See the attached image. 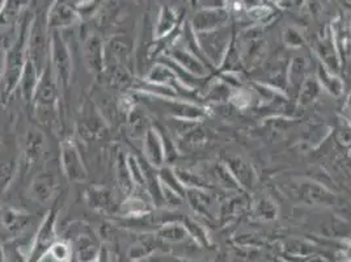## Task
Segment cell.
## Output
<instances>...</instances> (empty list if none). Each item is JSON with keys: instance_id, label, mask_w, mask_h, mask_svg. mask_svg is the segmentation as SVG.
I'll return each mask as SVG.
<instances>
[{"instance_id": "obj_7", "label": "cell", "mask_w": 351, "mask_h": 262, "mask_svg": "<svg viewBox=\"0 0 351 262\" xmlns=\"http://www.w3.org/2000/svg\"><path fill=\"white\" fill-rule=\"evenodd\" d=\"M59 165L70 182H83L88 178L87 167L79 147L71 138H67L60 143Z\"/></svg>"}, {"instance_id": "obj_8", "label": "cell", "mask_w": 351, "mask_h": 262, "mask_svg": "<svg viewBox=\"0 0 351 262\" xmlns=\"http://www.w3.org/2000/svg\"><path fill=\"white\" fill-rule=\"evenodd\" d=\"M20 147L14 135H5L0 142V190H5L20 171Z\"/></svg>"}, {"instance_id": "obj_24", "label": "cell", "mask_w": 351, "mask_h": 262, "mask_svg": "<svg viewBox=\"0 0 351 262\" xmlns=\"http://www.w3.org/2000/svg\"><path fill=\"white\" fill-rule=\"evenodd\" d=\"M151 253H152V241L151 239L143 236L129 249V259L132 262H141Z\"/></svg>"}, {"instance_id": "obj_18", "label": "cell", "mask_w": 351, "mask_h": 262, "mask_svg": "<svg viewBox=\"0 0 351 262\" xmlns=\"http://www.w3.org/2000/svg\"><path fill=\"white\" fill-rule=\"evenodd\" d=\"M149 213V206L145 201V198L139 197L136 191H134L132 195L125 197L123 202L119 204L118 209V215L122 218H129V217H141L146 215Z\"/></svg>"}, {"instance_id": "obj_21", "label": "cell", "mask_w": 351, "mask_h": 262, "mask_svg": "<svg viewBox=\"0 0 351 262\" xmlns=\"http://www.w3.org/2000/svg\"><path fill=\"white\" fill-rule=\"evenodd\" d=\"M126 118H128L129 134L132 138H139V136L145 138L147 131L149 129L146 126V118L139 112V109L135 106Z\"/></svg>"}, {"instance_id": "obj_2", "label": "cell", "mask_w": 351, "mask_h": 262, "mask_svg": "<svg viewBox=\"0 0 351 262\" xmlns=\"http://www.w3.org/2000/svg\"><path fill=\"white\" fill-rule=\"evenodd\" d=\"M60 100V88H59L56 73L53 71L50 63L45 66L44 71L40 75V80L36 88L32 106L34 113L43 122H49L58 112V104Z\"/></svg>"}, {"instance_id": "obj_16", "label": "cell", "mask_w": 351, "mask_h": 262, "mask_svg": "<svg viewBox=\"0 0 351 262\" xmlns=\"http://www.w3.org/2000/svg\"><path fill=\"white\" fill-rule=\"evenodd\" d=\"M104 130V121L99 116L97 109L88 106L83 110V116L79 121V134L84 141H92L101 135Z\"/></svg>"}, {"instance_id": "obj_9", "label": "cell", "mask_w": 351, "mask_h": 262, "mask_svg": "<svg viewBox=\"0 0 351 262\" xmlns=\"http://www.w3.org/2000/svg\"><path fill=\"white\" fill-rule=\"evenodd\" d=\"M82 51L88 71L93 75H101L105 71V43L101 36L95 30H88L83 36Z\"/></svg>"}, {"instance_id": "obj_25", "label": "cell", "mask_w": 351, "mask_h": 262, "mask_svg": "<svg viewBox=\"0 0 351 262\" xmlns=\"http://www.w3.org/2000/svg\"><path fill=\"white\" fill-rule=\"evenodd\" d=\"M173 25H175V15L169 10L162 8L160 16H159V20H158V24L155 25L154 33L158 38H161L172 30Z\"/></svg>"}, {"instance_id": "obj_11", "label": "cell", "mask_w": 351, "mask_h": 262, "mask_svg": "<svg viewBox=\"0 0 351 262\" xmlns=\"http://www.w3.org/2000/svg\"><path fill=\"white\" fill-rule=\"evenodd\" d=\"M82 17L73 8V3L54 1L46 12V27L49 32H63L77 25Z\"/></svg>"}, {"instance_id": "obj_14", "label": "cell", "mask_w": 351, "mask_h": 262, "mask_svg": "<svg viewBox=\"0 0 351 262\" xmlns=\"http://www.w3.org/2000/svg\"><path fill=\"white\" fill-rule=\"evenodd\" d=\"M46 148V139L44 132L37 128H29L25 135V142L23 148V165L28 171L33 165L43 159Z\"/></svg>"}, {"instance_id": "obj_3", "label": "cell", "mask_w": 351, "mask_h": 262, "mask_svg": "<svg viewBox=\"0 0 351 262\" xmlns=\"http://www.w3.org/2000/svg\"><path fill=\"white\" fill-rule=\"evenodd\" d=\"M50 33V50H49V63L56 73L60 93L66 92L71 83L73 73V56L69 44L63 38L62 32H49Z\"/></svg>"}, {"instance_id": "obj_20", "label": "cell", "mask_w": 351, "mask_h": 262, "mask_svg": "<svg viewBox=\"0 0 351 262\" xmlns=\"http://www.w3.org/2000/svg\"><path fill=\"white\" fill-rule=\"evenodd\" d=\"M126 161H128V168L132 176V184L135 190L145 189L146 185V178H145V168H143V163L134 156L132 154L126 155Z\"/></svg>"}, {"instance_id": "obj_10", "label": "cell", "mask_w": 351, "mask_h": 262, "mask_svg": "<svg viewBox=\"0 0 351 262\" xmlns=\"http://www.w3.org/2000/svg\"><path fill=\"white\" fill-rule=\"evenodd\" d=\"M58 188V174L51 165H45L33 176L29 185L32 200L37 204H49Z\"/></svg>"}, {"instance_id": "obj_4", "label": "cell", "mask_w": 351, "mask_h": 262, "mask_svg": "<svg viewBox=\"0 0 351 262\" xmlns=\"http://www.w3.org/2000/svg\"><path fill=\"white\" fill-rule=\"evenodd\" d=\"M50 50V33L46 27V15L41 17L34 15L30 25L29 40H28V59H30L40 73L44 71L45 66L49 62Z\"/></svg>"}, {"instance_id": "obj_19", "label": "cell", "mask_w": 351, "mask_h": 262, "mask_svg": "<svg viewBox=\"0 0 351 262\" xmlns=\"http://www.w3.org/2000/svg\"><path fill=\"white\" fill-rule=\"evenodd\" d=\"M116 177H117L118 187L119 190L123 193L125 197H129L134 193V184H132V176L128 168L126 155L119 152L116 159Z\"/></svg>"}, {"instance_id": "obj_27", "label": "cell", "mask_w": 351, "mask_h": 262, "mask_svg": "<svg viewBox=\"0 0 351 262\" xmlns=\"http://www.w3.org/2000/svg\"><path fill=\"white\" fill-rule=\"evenodd\" d=\"M5 4H7L5 0H0V15H1V12H3L4 8H5Z\"/></svg>"}, {"instance_id": "obj_12", "label": "cell", "mask_w": 351, "mask_h": 262, "mask_svg": "<svg viewBox=\"0 0 351 262\" xmlns=\"http://www.w3.org/2000/svg\"><path fill=\"white\" fill-rule=\"evenodd\" d=\"M84 200L88 207L96 213L105 215H116L118 214L119 204H117L113 191L100 185L89 187L84 191Z\"/></svg>"}, {"instance_id": "obj_1", "label": "cell", "mask_w": 351, "mask_h": 262, "mask_svg": "<svg viewBox=\"0 0 351 262\" xmlns=\"http://www.w3.org/2000/svg\"><path fill=\"white\" fill-rule=\"evenodd\" d=\"M34 15L27 10L23 12L19 21V29L12 44L8 46L3 58V75H1V102L12 96L19 83L24 66L28 59V40H29L30 25Z\"/></svg>"}, {"instance_id": "obj_23", "label": "cell", "mask_w": 351, "mask_h": 262, "mask_svg": "<svg viewBox=\"0 0 351 262\" xmlns=\"http://www.w3.org/2000/svg\"><path fill=\"white\" fill-rule=\"evenodd\" d=\"M28 3L24 1H7L4 11L0 15V27H7L12 24L19 16L23 15L25 11V5Z\"/></svg>"}, {"instance_id": "obj_22", "label": "cell", "mask_w": 351, "mask_h": 262, "mask_svg": "<svg viewBox=\"0 0 351 262\" xmlns=\"http://www.w3.org/2000/svg\"><path fill=\"white\" fill-rule=\"evenodd\" d=\"M49 256L53 261L71 262L73 259V247L67 240H57L50 248Z\"/></svg>"}, {"instance_id": "obj_5", "label": "cell", "mask_w": 351, "mask_h": 262, "mask_svg": "<svg viewBox=\"0 0 351 262\" xmlns=\"http://www.w3.org/2000/svg\"><path fill=\"white\" fill-rule=\"evenodd\" d=\"M57 220L58 211L51 209L38 226L37 233L33 236L28 262H43L49 254L50 248L58 240L57 239Z\"/></svg>"}, {"instance_id": "obj_17", "label": "cell", "mask_w": 351, "mask_h": 262, "mask_svg": "<svg viewBox=\"0 0 351 262\" xmlns=\"http://www.w3.org/2000/svg\"><path fill=\"white\" fill-rule=\"evenodd\" d=\"M143 154L146 156L147 164L151 167H160L164 161V145L160 135L155 129L147 131L143 138Z\"/></svg>"}, {"instance_id": "obj_26", "label": "cell", "mask_w": 351, "mask_h": 262, "mask_svg": "<svg viewBox=\"0 0 351 262\" xmlns=\"http://www.w3.org/2000/svg\"><path fill=\"white\" fill-rule=\"evenodd\" d=\"M95 262H114V254H113L112 249L108 246H101L100 253Z\"/></svg>"}, {"instance_id": "obj_13", "label": "cell", "mask_w": 351, "mask_h": 262, "mask_svg": "<svg viewBox=\"0 0 351 262\" xmlns=\"http://www.w3.org/2000/svg\"><path fill=\"white\" fill-rule=\"evenodd\" d=\"M33 222L34 218L32 214L12 207L4 209L0 215L1 228L8 235L10 239L24 236V233L29 230L30 226H33Z\"/></svg>"}, {"instance_id": "obj_6", "label": "cell", "mask_w": 351, "mask_h": 262, "mask_svg": "<svg viewBox=\"0 0 351 262\" xmlns=\"http://www.w3.org/2000/svg\"><path fill=\"white\" fill-rule=\"evenodd\" d=\"M73 239L67 241L73 247V257L79 262H95L101 246L96 235L86 223H75L70 227Z\"/></svg>"}, {"instance_id": "obj_15", "label": "cell", "mask_w": 351, "mask_h": 262, "mask_svg": "<svg viewBox=\"0 0 351 262\" xmlns=\"http://www.w3.org/2000/svg\"><path fill=\"white\" fill-rule=\"evenodd\" d=\"M40 75L41 73L38 71L36 64L30 59H27V63H25L24 70L20 76V83H19L17 89H20L21 99L28 106H32V104H33V97L36 93L38 80H40Z\"/></svg>"}]
</instances>
